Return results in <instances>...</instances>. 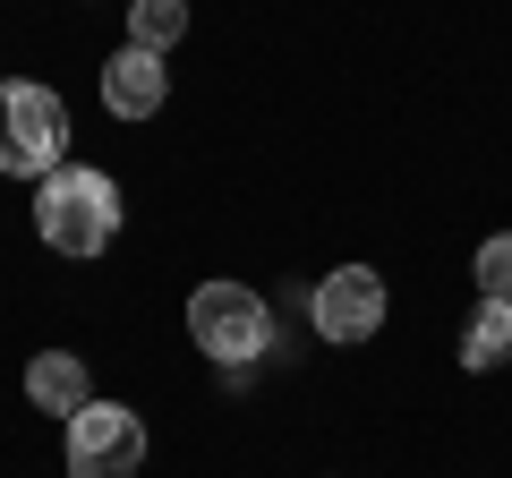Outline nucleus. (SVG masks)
<instances>
[{
	"mask_svg": "<svg viewBox=\"0 0 512 478\" xmlns=\"http://www.w3.org/2000/svg\"><path fill=\"white\" fill-rule=\"evenodd\" d=\"M35 231H43L52 257H103L111 231H120V188H111V171L60 163L43 180V197H35Z\"/></svg>",
	"mask_w": 512,
	"mask_h": 478,
	"instance_id": "1",
	"label": "nucleus"
},
{
	"mask_svg": "<svg viewBox=\"0 0 512 478\" xmlns=\"http://www.w3.org/2000/svg\"><path fill=\"white\" fill-rule=\"evenodd\" d=\"M188 342L214 359V368H248L256 350L274 342V316L248 282H197L188 291Z\"/></svg>",
	"mask_w": 512,
	"mask_h": 478,
	"instance_id": "2",
	"label": "nucleus"
},
{
	"mask_svg": "<svg viewBox=\"0 0 512 478\" xmlns=\"http://www.w3.org/2000/svg\"><path fill=\"white\" fill-rule=\"evenodd\" d=\"M60 146H69V111H60V94L9 77V86H0V171H18V180H52Z\"/></svg>",
	"mask_w": 512,
	"mask_h": 478,
	"instance_id": "3",
	"label": "nucleus"
},
{
	"mask_svg": "<svg viewBox=\"0 0 512 478\" xmlns=\"http://www.w3.org/2000/svg\"><path fill=\"white\" fill-rule=\"evenodd\" d=\"M146 470V419L120 402H86L69 419V478H137Z\"/></svg>",
	"mask_w": 512,
	"mask_h": 478,
	"instance_id": "4",
	"label": "nucleus"
},
{
	"mask_svg": "<svg viewBox=\"0 0 512 478\" xmlns=\"http://www.w3.org/2000/svg\"><path fill=\"white\" fill-rule=\"evenodd\" d=\"M308 316H316V333L342 342V350L376 342V325H384V274H376V265H333V274L316 282Z\"/></svg>",
	"mask_w": 512,
	"mask_h": 478,
	"instance_id": "5",
	"label": "nucleus"
},
{
	"mask_svg": "<svg viewBox=\"0 0 512 478\" xmlns=\"http://www.w3.org/2000/svg\"><path fill=\"white\" fill-rule=\"evenodd\" d=\"M163 94H171L163 52H137V43H120V52L103 60V111H111V120H154V111H163Z\"/></svg>",
	"mask_w": 512,
	"mask_h": 478,
	"instance_id": "6",
	"label": "nucleus"
},
{
	"mask_svg": "<svg viewBox=\"0 0 512 478\" xmlns=\"http://www.w3.org/2000/svg\"><path fill=\"white\" fill-rule=\"evenodd\" d=\"M461 368L470 376L512 368V299H478L470 308V325H461Z\"/></svg>",
	"mask_w": 512,
	"mask_h": 478,
	"instance_id": "7",
	"label": "nucleus"
},
{
	"mask_svg": "<svg viewBox=\"0 0 512 478\" xmlns=\"http://www.w3.org/2000/svg\"><path fill=\"white\" fill-rule=\"evenodd\" d=\"M26 402H35V410H60V419H77V410L94 402V393H86V359H69V350H43L35 368H26Z\"/></svg>",
	"mask_w": 512,
	"mask_h": 478,
	"instance_id": "8",
	"label": "nucleus"
},
{
	"mask_svg": "<svg viewBox=\"0 0 512 478\" xmlns=\"http://www.w3.org/2000/svg\"><path fill=\"white\" fill-rule=\"evenodd\" d=\"M188 35V0H128V43L137 52H171Z\"/></svg>",
	"mask_w": 512,
	"mask_h": 478,
	"instance_id": "9",
	"label": "nucleus"
},
{
	"mask_svg": "<svg viewBox=\"0 0 512 478\" xmlns=\"http://www.w3.org/2000/svg\"><path fill=\"white\" fill-rule=\"evenodd\" d=\"M478 299H512V231H495L487 248H478Z\"/></svg>",
	"mask_w": 512,
	"mask_h": 478,
	"instance_id": "10",
	"label": "nucleus"
}]
</instances>
